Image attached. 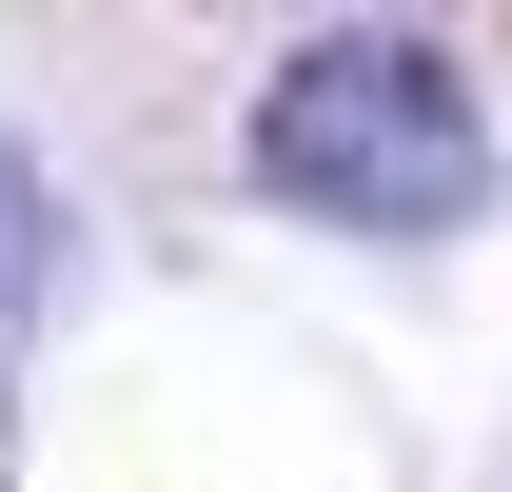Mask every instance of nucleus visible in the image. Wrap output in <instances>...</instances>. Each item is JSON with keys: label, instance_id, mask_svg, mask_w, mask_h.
<instances>
[{"label": "nucleus", "instance_id": "f257e3e1", "mask_svg": "<svg viewBox=\"0 0 512 492\" xmlns=\"http://www.w3.org/2000/svg\"><path fill=\"white\" fill-rule=\"evenodd\" d=\"M256 178L296 197V217H335V237H453L493 197V119H473V79L414 20H355V40H296L276 60Z\"/></svg>", "mask_w": 512, "mask_h": 492}, {"label": "nucleus", "instance_id": "f03ea898", "mask_svg": "<svg viewBox=\"0 0 512 492\" xmlns=\"http://www.w3.org/2000/svg\"><path fill=\"white\" fill-rule=\"evenodd\" d=\"M40 276H60V197H40V158L0 138V335L40 315Z\"/></svg>", "mask_w": 512, "mask_h": 492}]
</instances>
